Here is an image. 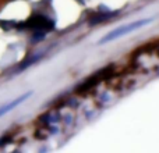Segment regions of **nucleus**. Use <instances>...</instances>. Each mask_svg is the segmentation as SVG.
Wrapping results in <instances>:
<instances>
[{"mask_svg":"<svg viewBox=\"0 0 159 153\" xmlns=\"http://www.w3.org/2000/svg\"><path fill=\"white\" fill-rule=\"evenodd\" d=\"M149 22H152V18H143V20H138V21H134V22H130V24H124V25H121V27H117L116 29L110 31L107 35H105L103 38L99 41V45L107 43V42H112V41H115V39L127 35V33H130V32H134L135 29H138V28L149 24Z\"/></svg>","mask_w":159,"mask_h":153,"instance_id":"f257e3e1","label":"nucleus"},{"mask_svg":"<svg viewBox=\"0 0 159 153\" xmlns=\"http://www.w3.org/2000/svg\"><path fill=\"white\" fill-rule=\"evenodd\" d=\"M28 27H31V28H34V29H36V31H48V29H52L53 28V22L50 21L49 18H46V17H43V15H35V17H32L31 18V21H30V25Z\"/></svg>","mask_w":159,"mask_h":153,"instance_id":"f03ea898","label":"nucleus"},{"mask_svg":"<svg viewBox=\"0 0 159 153\" xmlns=\"http://www.w3.org/2000/svg\"><path fill=\"white\" fill-rule=\"evenodd\" d=\"M30 96H32V90H30V92H27V93H22L21 96H18L17 99H14V100H11V102H7V103H4V104H2L0 106V117H3V116L6 114V113H10L13 109H16L17 106H20V104L22 103V102H25Z\"/></svg>","mask_w":159,"mask_h":153,"instance_id":"7ed1b4c3","label":"nucleus"}]
</instances>
